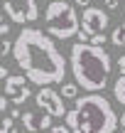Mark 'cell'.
Returning <instances> with one entry per match:
<instances>
[{
	"instance_id": "obj_27",
	"label": "cell",
	"mask_w": 125,
	"mask_h": 133,
	"mask_svg": "<svg viewBox=\"0 0 125 133\" xmlns=\"http://www.w3.org/2000/svg\"><path fill=\"white\" fill-rule=\"evenodd\" d=\"M0 22H3V12H0Z\"/></svg>"
},
{
	"instance_id": "obj_10",
	"label": "cell",
	"mask_w": 125,
	"mask_h": 133,
	"mask_svg": "<svg viewBox=\"0 0 125 133\" xmlns=\"http://www.w3.org/2000/svg\"><path fill=\"white\" fill-rule=\"evenodd\" d=\"M79 89L81 86L76 84V81H61V89H59V94H61V99H76L79 96Z\"/></svg>"
},
{
	"instance_id": "obj_4",
	"label": "cell",
	"mask_w": 125,
	"mask_h": 133,
	"mask_svg": "<svg viewBox=\"0 0 125 133\" xmlns=\"http://www.w3.org/2000/svg\"><path fill=\"white\" fill-rule=\"evenodd\" d=\"M44 25H47V35L54 39H71L76 37L81 20L76 15V5L69 0H49L47 10H44Z\"/></svg>"
},
{
	"instance_id": "obj_26",
	"label": "cell",
	"mask_w": 125,
	"mask_h": 133,
	"mask_svg": "<svg viewBox=\"0 0 125 133\" xmlns=\"http://www.w3.org/2000/svg\"><path fill=\"white\" fill-rule=\"evenodd\" d=\"M0 133H7V131H5V128H3V126H0Z\"/></svg>"
},
{
	"instance_id": "obj_7",
	"label": "cell",
	"mask_w": 125,
	"mask_h": 133,
	"mask_svg": "<svg viewBox=\"0 0 125 133\" xmlns=\"http://www.w3.org/2000/svg\"><path fill=\"white\" fill-rule=\"evenodd\" d=\"M111 25V17L103 8H96V5H88L83 8V15H81V32H86L88 37L91 35H98V32H106V27Z\"/></svg>"
},
{
	"instance_id": "obj_5",
	"label": "cell",
	"mask_w": 125,
	"mask_h": 133,
	"mask_svg": "<svg viewBox=\"0 0 125 133\" xmlns=\"http://www.w3.org/2000/svg\"><path fill=\"white\" fill-rule=\"evenodd\" d=\"M3 10L7 12V17L15 25H25V22H34L39 17V8L37 0H3Z\"/></svg>"
},
{
	"instance_id": "obj_24",
	"label": "cell",
	"mask_w": 125,
	"mask_h": 133,
	"mask_svg": "<svg viewBox=\"0 0 125 133\" xmlns=\"http://www.w3.org/2000/svg\"><path fill=\"white\" fill-rule=\"evenodd\" d=\"M118 126H120V128H125V111H123V116H118Z\"/></svg>"
},
{
	"instance_id": "obj_15",
	"label": "cell",
	"mask_w": 125,
	"mask_h": 133,
	"mask_svg": "<svg viewBox=\"0 0 125 133\" xmlns=\"http://www.w3.org/2000/svg\"><path fill=\"white\" fill-rule=\"evenodd\" d=\"M7 52H12V42H7V39H3V42H0V57H5Z\"/></svg>"
},
{
	"instance_id": "obj_17",
	"label": "cell",
	"mask_w": 125,
	"mask_h": 133,
	"mask_svg": "<svg viewBox=\"0 0 125 133\" xmlns=\"http://www.w3.org/2000/svg\"><path fill=\"white\" fill-rule=\"evenodd\" d=\"M0 126H3L5 131H10V128L15 126V118H12V116H3V121H0Z\"/></svg>"
},
{
	"instance_id": "obj_21",
	"label": "cell",
	"mask_w": 125,
	"mask_h": 133,
	"mask_svg": "<svg viewBox=\"0 0 125 133\" xmlns=\"http://www.w3.org/2000/svg\"><path fill=\"white\" fill-rule=\"evenodd\" d=\"M10 30H12V27H10L7 22H0V35H3V37H5V35L10 32Z\"/></svg>"
},
{
	"instance_id": "obj_2",
	"label": "cell",
	"mask_w": 125,
	"mask_h": 133,
	"mask_svg": "<svg viewBox=\"0 0 125 133\" xmlns=\"http://www.w3.org/2000/svg\"><path fill=\"white\" fill-rule=\"evenodd\" d=\"M64 123L71 133H115L118 114L101 91H88L74 99V106L66 109Z\"/></svg>"
},
{
	"instance_id": "obj_22",
	"label": "cell",
	"mask_w": 125,
	"mask_h": 133,
	"mask_svg": "<svg viewBox=\"0 0 125 133\" xmlns=\"http://www.w3.org/2000/svg\"><path fill=\"white\" fill-rule=\"evenodd\" d=\"M7 76H10V71H7V66H0V79H7Z\"/></svg>"
},
{
	"instance_id": "obj_14",
	"label": "cell",
	"mask_w": 125,
	"mask_h": 133,
	"mask_svg": "<svg viewBox=\"0 0 125 133\" xmlns=\"http://www.w3.org/2000/svg\"><path fill=\"white\" fill-rule=\"evenodd\" d=\"M10 106H12V101L7 99V96L0 94V114H5V111H10Z\"/></svg>"
},
{
	"instance_id": "obj_28",
	"label": "cell",
	"mask_w": 125,
	"mask_h": 133,
	"mask_svg": "<svg viewBox=\"0 0 125 133\" xmlns=\"http://www.w3.org/2000/svg\"><path fill=\"white\" fill-rule=\"evenodd\" d=\"M120 133H125V128H123V131H120Z\"/></svg>"
},
{
	"instance_id": "obj_25",
	"label": "cell",
	"mask_w": 125,
	"mask_h": 133,
	"mask_svg": "<svg viewBox=\"0 0 125 133\" xmlns=\"http://www.w3.org/2000/svg\"><path fill=\"white\" fill-rule=\"evenodd\" d=\"M7 133H22V131H20V128H17V126H12V128H10Z\"/></svg>"
},
{
	"instance_id": "obj_1",
	"label": "cell",
	"mask_w": 125,
	"mask_h": 133,
	"mask_svg": "<svg viewBox=\"0 0 125 133\" xmlns=\"http://www.w3.org/2000/svg\"><path fill=\"white\" fill-rule=\"evenodd\" d=\"M12 54L27 81L34 86L61 84L66 76V59L57 49L54 37L37 27L20 30L17 39L12 42Z\"/></svg>"
},
{
	"instance_id": "obj_18",
	"label": "cell",
	"mask_w": 125,
	"mask_h": 133,
	"mask_svg": "<svg viewBox=\"0 0 125 133\" xmlns=\"http://www.w3.org/2000/svg\"><path fill=\"white\" fill-rule=\"evenodd\" d=\"M103 3H106V8L113 10V12H115V10H120V0H103Z\"/></svg>"
},
{
	"instance_id": "obj_6",
	"label": "cell",
	"mask_w": 125,
	"mask_h": 133,
	"mask_svg": "<svg viewBox=\"0 0 125 133\" xmlns=\"http://www.w3.org/2000/svg\"><path fill=\"white\" fill-rule=\"evenodd\" d=\"M34 101H37V109L52 114L54 118H64L66 116V106H64V99L57 89L52 86H39V91L34 94Z\"/></svg>"
},
{
	"instance_id": "obj_3",
	"label": "cell",
	"mask_w": 125,
	"mask_h": 133,
	"mask_svg": "<svg viewBox=\"0 0 125 133\" xmlns=\"http://www.w3.org/2000/svg\"><path fill=\"white\" fill-rule=\"evenodd\" d=\"M69 64H71L74 81L83 91H103L106 89L113 62H111V54L103 47H96L91 42L71 44Z\"/></svg>"
},
{
	"instance_id": "obj_19",
	"label": "cell",
	"mask_w": 125,
	"mask_h": 133,
	"mask_svg": "<svg viewBox=\"0 0 125 133\" xmlns=\"http://www.w3.org/2000/svg\"><path fill=\"white\" fill-rule=\"evenodd\" d=\"M118 69H120V74H125V54L118 57Z\"/></svg>"
},
{
	"instance_id": "obj_9",
	"label": "cell",
	"mask_w": 125,
	"mask_h": 133,
	"mask_svg": "<svg viewBox=\"0 0 125 133\" xmlns=\"http://www.w3.org/2000/svg\"><path fill=\"white\" fill-rule=\"evenodd\" d=\"M52 114H47V111H25L22 116H20V121H22V128L27 133H39V131H49L52 128Z\"/></svg>"
},
{
	"instance_id": "obj_11",
	"label": "cell",
	"mask_w": 125,
	"mask_h": 133,
	"mask_svg": "<svg viewBox=\"0 0 125 133\" xmlns=\"http://www.w3.org/2000/svg\"><path fill=\"white\" fill-rule=\"evenodd\" d=\"M111 44H113V47H118V49H125V22H120L115 30H113Z\"/></svg>"
},
{
	"instance_id": "obj_23",
	"label": "cell",
	"mask_w": 125,
	"mask_h": 133,
	"mask_svg": "<svg viewBox=\"0 0 125 133\" xmlns=\"http://www.w3.org/2000/svg\"><path fill=\"white\" fill-rule=\"evenodd\" d=\"M10 116H12V118H20V116H22V111L15 106V109H10Z\"/></svg>"
},
{
	"instance_id": "obj_13",
	"label": "cell",
	"mask_w": 125,
	"mask_h": 133,
	"mask_svg": "<svg viewBox=\"0 0 125 133\" xmlns=\"http://www.w3.org/2000/svg\"><path fill=\"white\" fill-rule=\"evenodd\" d=\"M91 44H96V47H106V32H98V35H91V39H88Z\"/></svg>"
},
{
	"instance_id": "obj_8",
	"label": "cell",
	"mask_w": 125,
	"mask_h": 133,
	"mask_svg": "<svg viewBox=\"0 0 125 133\" xmlns=\"http://www.w3.org/2000/svg\"><path fill=\"white\" fill-rule=\"evenodd\" d=\"M5 96H7L15 106L25 104V101L29 99L27 76H25V74H10L7 79H5Z\"/></svg>"
},
{
	"instance_id": "obj_20",
	"label": "cell",
	"mask_w": 125,
	"mask_h": 133,
	"mask_svg": "<svg viewBox=\"0 0 125 133\" xmlns=\"http://www.w3.org/2000/svg\"><path fill=\"white\" fill-rule=\"evenodd\" d=\"M74 5H76V10H79V8H88L91 0H74Z\"/></svg>"
},
{
	"instance_id": "obj_12",
	"label": "cell",
	"mask_w": 125,
	"mask_h": 133,
	"mask_svg": "<svg viewBox=\"0 0 125 133\" xmlns=\"http://www.w3.org/2000/svg\"><path fill=\"white\" fill-rule=\"evenodd\" d=\"M113 96H115L118 104L125 106V74H120L115 79V84H113Z\"/></svg>"
},
{
	"instance_id": "obj_16",
	"label": "cell",
	"mask_w": 125,
	"mask_h": 133,
	"mask_svg": "<svg viewBox=\"0 0 125 133\" xmlns=\"http://www.w3.org/2000/svg\"><path fill=\"white\" fill-rule=\"evenodd\" d=\"M44 133H71V131H69V126H66V123H61V126H52V128L44 131Z\"/></svg>"
}]
</instances>
